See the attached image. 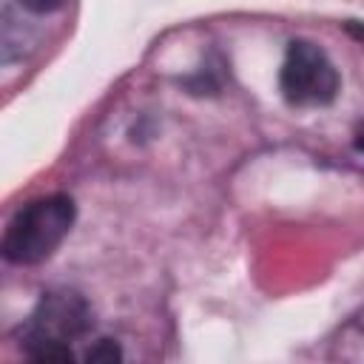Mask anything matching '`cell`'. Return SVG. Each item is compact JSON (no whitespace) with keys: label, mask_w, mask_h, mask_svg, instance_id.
Returning <instances> with one entry per match:
<instances>
[{"label":"cell","mask_w":364,"mask_h":364,"mask_svg":"<svg viewBox=\"0 0 364 364\" xmlns=\"http://www.w3.org/2000/svg\"><path fill=\"white\" fill-rule=\"evenodd\" d=\"M344 28H347V34H350V37H355L358 43H364V23H355V20H350Z\"/></svg>","instance_id":"6"},{"label":"cell","mask_w":364,"mask_h":364,"mask_svg":"<svg viewBox=\"0 0 364 364\" xmlns=\"http://www.w3.org/2000/svg\"><path fill=\"white\" fill-rule=\"evenodd\" d=\"M117 358H122V353H119V347L111 338H100L88 350V361H117Z\"/></svg>","instance_id":"4"},{"label":"cell","mask_w":364,"mask_h":364,"mask_svg":"<svg viewBox=\"0 0 364 364\" xmlns=\"http://www.w3.org/2000/svg\"><path fill=\"white\" fill-rule=\"evenodd\" d=\"M91 330V307L77 290H48L23 327V350L34 361H71V341Z\"/></svg>","instance_id":"1"},{"label":"cell","mask_w":364,"mask_h":364,"mask_svg":"<svg viewBox=\"0 0 364 364\" xmlns=\"http://www.w3.org/2000/svg\"><path fill=\"white\" fill-rule=\"evenodd\" d=\"M355 145H358V151H364V131L358 134V142H355Z\"/></svg>","instance_id":"7"},{"label":"cell","mask_w":364,"mask_h":364,"mask_svg":"<svg viewBox=\"0 0 364 364\" xmlns=\"http://www.w3.org/2000/svg\"><path fill=\"white\" fill-rule=\"evenodd\" d=\"M65 0H20L23 9L34 11V14H48V11H57Z\"/></svg>","instance_id":"5"},{"label":"cell","mask_w":364,"mask_h":364,"mask_svg":"<svg viewBox=\"0 0 364 364\" xmlns=\"http://www.w3.org/2000/svg\"><path fill=\"white\" fill-rule=\"evenodd\" d=\"M77 208L68 193L40 196L23 205L6 233H3V256L11 264H40L46 262L68 236L74 225Z\"/></svg>","instance_id":"2"},{"label":"cell","mask_w":364,"mask_h":364,"mask_svg":"<svg viewBox=\"0 0 364 364\" xmlns=\"http://www.w3.org/2000/svg\"><path fill=\"white\" fill-rule=\"evenodd\" d=\"M279 91L287 105L321 108L338 94V71L324 48L310 40H293L279 68Z\"/></svg>","instance_id":"3"}]
</instances>
